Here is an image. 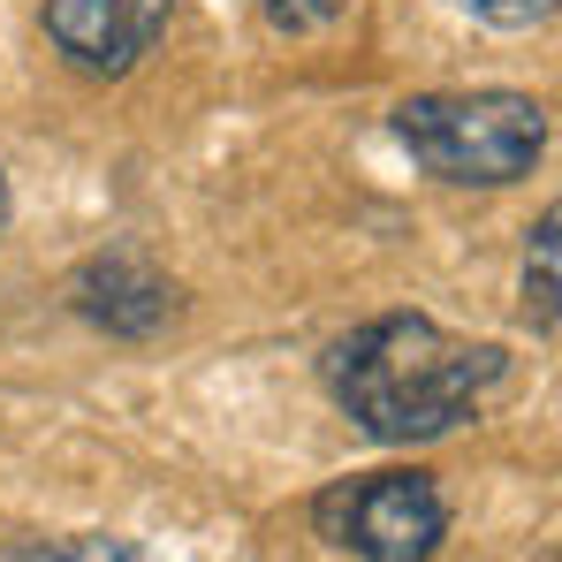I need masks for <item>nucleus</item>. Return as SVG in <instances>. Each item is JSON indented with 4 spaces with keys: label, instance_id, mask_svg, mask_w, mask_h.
Segmentation results:
<instances>
[{
    "label": "nucleus",
    "instance_id": "1",
    "mask_svg": "<svg viewBox=\"0 0 562 562\" xmlns=\"http://www.w3.org/2000/svg\"><path fill=\"white\" fill-rule=\"evenodd\" d=\"M502 380L494 342H464L426 312H387L366 319L327 350V387L335 403L373 434V441H441L457 434L486 387Z\"/></svg>",
    "mask_w": 562,
    "mask_h": 562
},
{
    "label": "nucleus",
    "instance_id": "2",
    "mask_svg": "<svg viewBox=\"0 0 562 562\" xmlns=\"http://www.w3.org/2000/svg\"><path fill=\"white\" fill-rule=\"evenodd\" d=\"M403 153L457 190H502L540 168L548 106L532 92H418L395 106Z\"/></svg>",
    "mask_w": 562,
    "mask_h": 562
},
{
    "label": "nucleus",
    "instance_id": "3",
    "mask_svg": "<svg viewBox=\"0 0 562 562\" xmlns=\"http://www.w3.org/2000/svg\"><path fill=\"white\" fill-rule=\"evenodd\" d=\"M327 548L358 562H434L449 540V502L426 471H366L312 502Z\"/></svg>",
    "mask_w": 562,
    "mask_h": 562
},
{
    "label": "nucleus",
    "instance_id": "4",
    "mask_svg": "<svg viewBox=\"0 0 562 562\" xmlns=\"http://www.w3.org/2000/svg\"><path fill=\"white\" fill-rule=\"evenodd\" d=\"M168 8L176 0H46V38L85 77H130L160 46Z\"/></svg>",
    "mask_w": 562,
    "mask_h": 562
},
{
    "label": "nucleus",
    "instance_id": "5",
    "mask_svg": "<svg viewBox=\"0 0 562 562\" xmlns=\"http://www.w3.org/2000/svg\"><path fill=\"white\" fill-rule=\"evenodd\" d=\"M77 312L99 319L106 335H160L176 319V289L153 274L137 251H106L77 274Z\"/></svg>",
    "mask_w": 562,
    "mask_h": 562
},
{
    "label": "nucleus",
    "instance_id": "6",
    "mask_svg": "<svg viewBox=\"0 0 562 562\" xmlns=\"http://www.w3.org/2000/svg\"><path fill=\"white\" fill-rule=\"evenodd\" d=\"M525 319L540 327V342H555V213L532 236V267H525Z\"/></svg>",
    "mask_w": 562,
    "mask_h": 562
},
{
    "label": "nucleus",
    "instance_id": "7",
    "mask_svg": "<svg viewBox=\"0 0 562 562\" xmlns=\"http://www.w3.org/2000/svg\"><path fill=\"white\" fill-rule=\"evenodd\" d=\"M15 562H137V548L130 540H46V548H23Z\"/></svg>",
    "mask_w": 562,
    "mask_h": 562
},
{
    "label": "nucleus",
    "instance_id": "8",
    "mask_svg": "<svg viewBox=\"0 0 562 562\" xmlns=\"http://www.w3.org/2000/svg\"><path fill=\"white\" fill-rule=\"evenodd\" d=\"M457 8L479 15V23H494V31H532V23L555 15V0H457Z\"/></svg>",
    "mask_w": 562,
    "mask_h": 562
},
{
    "label": "nucleus",
    "instance_id": "9",
    "mask_svg": "<svg viewBox=\"0 0 562 562\" xmlns=\"http://www.w3.org/2000/svg\"><path fill=\"white\" fill-rule=\"evenodd\" d=\"M259 8H267L274 23H289V31H304V23H327L342 0H259Z\"/></svg>",
    "mask_w": 562,
    "mask_h": 562
},
{
    "label": "nucleus",
    "instance_id": "10",
    "mask_svg": "<svg viewBox=\"0 0 562 562\" xmlns=\"http://www.w3.org/2000/svg\"><path fill=\"white\" fill-rule=\"evenodd\" d=\"M0 228H8V176H0Z\"/></svg>",
    "mask_w": 562,
    "mask_h": 562
}]
</instances>
